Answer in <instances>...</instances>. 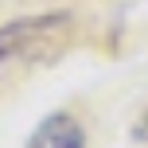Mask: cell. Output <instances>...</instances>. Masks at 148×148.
I'll list each match as a JSON object with an SVG mask.
<instances>
[{"label": "cell", "mask_w": 148, "mask_h": 148, "mask_svg": "<svg viewBox=\"0 0 148 148\" xmlns=\"http://www.w3.org/2000/svg\"><path fill=\"white\" fill-rule=\"evenodd\" d=\"M74 35L70 12H43V16H20L0 27V94L16 90L35 70L62 59Z\"/></svg>", "instance_id": "1"}, {"label": "cell", "mask_w": 148, "mask_h": 148, "mask_svg": "<svg viewBox=\"0 0 148 148\" xmlns=\"http://www.w3.org/2000/svg\"><path fill=\"white\" fill-rule=\"evenodd\" d=\"M23 148H86V133L70 113H51L35 125Z\"/></svg>", "instance_id": "2"}, {"label": "cell", "mask_w": 148, "mask_h": 148, "mask_svg": "<svg viewBox=\"0 0 148 148\" xmlns=\"http://www.w3.org/2000/svg\"><path fill=\"white\" fill-rule=\"evenodd\" d=\"M133 140H140V144H148V113L140 117V125L133 129Z\"/></svg>", "instance_id": "3"}]
</instances>
